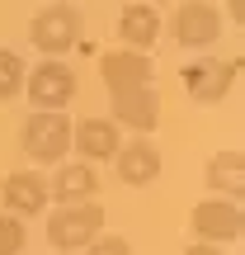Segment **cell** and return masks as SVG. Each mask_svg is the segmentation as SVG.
I'll use <instances>...</instances> for the list:
<instances>
[{
  "instance_id": "obj_15",
  "label": "cell",
  "mask_w": 245,
  "mask_h": 255,
  "mask_svg": "<svg viewBox=\"0 0 245 255\" xmlns=\"http://www.w3.org/2000/svg\"><path fill=\"white\" fill-rule=\"evenodd\" d=\"M118 33L127 47H137V52H146V47L161 38V14H156L146 0H137V5H127L118 14Z\"/></svg>"
},
{
  "instance_id": "obj_4",
  "label": "cell",
  "mask_w": 245,
  "mask_h": 255,
  "mask_svg": "<svg viewBox=\"0 0 245 255\" xmlns=\"http://www.w3.org/2000/svg\"><path fill=\"white\" fill-rule=\"evenodd\" d=\"M193 232H198V241H236L241 237V227H245V218H241V203L236 199H203L198 208H193Z\"/></svg>"
},
{
  "instance_id": "obj_6",
  "label": "cell",
  "mask_w": 245,
  "mask_h": 255,
  "mask_svg": "<svg viewBox=\"0 0 245 255\" xmlns=\"http://www.w3.org/2000/svg\"><path fill=\"white\" fill-rule=\"evenodd\" d=\"M28 100L38 104V109H62V104H71V95H76V71L66 62H43V66H33V76H28Z\"/></svg>"
},
{
  "instance_id": "obj_18",
  "label": "cell",
  "mask_w": 245,
  "mask_h": 255,
  "mask_svg": "<svg viewBox=\"0 0 245 255\" xmlns=\"http://www.w3.org/2000/svg\"><path fill=\"white\" fill-rule=\"evenodd\" d=\"M85 251H90V255H132L127 237H104V232H99V237H94V241H90Z\"/></svg>"
},
{
  "instance_id": "obj_7",
  "label": "cell",
  "mask_w": 245,
  "mask_h": 255,
  "mask_svg": "<svg viewBox=\"0 0 245 255\" xmlns=\"http://www.w3.org/2000/svg\"><path fill=\"white\" fill-rule=\"evenodd\" d=\"M113 123L118 128H132V132H151L161 123V95L151 85H132V90H118L113 95Z\"/></svg>"
},
{
  "instance_id": "obj_14",
  "label": "cell",
  "mask_w": 245,
  "mask_h": 255,
  "mask_svg": "<svg viewBox=\"0 0 245 255\" xmlns=\"http://www.w3.org/2000/svg\"><path fill=\"white\" fill-rule=\"evenodd\" d=\"M203 180H208V189L227 194V199H241V189H245V156H241V146L217 151L208 161V170H203Z\"/></svg>"
},
{
  "instance_id": "obj_22",
  "label": "cell",
  "mask_w": 245,
  "mask_h": 255,
  "mask_svg": "<svg viewBox=\"0 0 245 255\" xmlns=\"http://www.w3.org/2000/svg\"><path fill=\"white\" fill-rule=\"evenodd\" d=\"M146 5H161V0H146Z\"/></svg>"
},
{
  "instance_id": "obj_17",
  "label": "cell",
  "mask_w": 245,
  "mask_h": 255,
  "mask_svg": "<svg viewBox=\"0 0 245 255\" xmlns=\"http://www.w3.org/2000/svg\"><path fill=\"white\" fill-rule=\"evenodd\" d=\"M19 251H24V222L0 218V255H19Z\"/></svg>"
},
{
  "instance_id": "obj_11",
  "label": "cell",
  "mask_w": 245,
  "mask_h": 255,
  "mask_svg": "<svg viewBox=\"0 0 245 255\" xmlns=\"http://www.w3.org/2000/svg\"><path fill=\"white\" fill-rule=\"evenodd\" d=\"M236 71H241V62H198V66H189V76H184V90H189L198 104H217L222 95L231 90Z\"/></svg>"
},
{
  "instance_id": "obj_9",
  "label": "cell",
  "mask_w": 245,
  "mask_h": 255,
  "mask_svg": "<svg viewBox=\"0 0 245 255\" xmlns=\"http://www.w3.org/2000/svg\"><path fill=\"white\" fill-rule=\"evenodd\" d=\"M99 76H104V85L118 95V90H132V85H151V62H146V52H137V47H118V52H104Z\"/></svg>"
},
{
  "instance_id": "obj_8",
  "label": "cell",
  "mask_w": 245,
  "mask_h": 255,
  "mask_svg": "<svg viewBox=\"0 0 245 255\" xmlns=\"http://www.w3.org/2000/svg\"><path fill=\"white\" fill-rule=\"evenodd\" d=\"M0 199H5L9 213L33 218V213L47 208V180H43L38 170H9L5 180H0Z\"/></svg>"
},
{
  "instance_id": "obj_13",
  "label": "cell",
  "mask_w": 245,
  "mask_h": 255,
  "mask_svg": "<svg viewBox=\"0 0 245 255\" xmlns=\"http://www.w3.org/2000/svg\"><path fill=\"white\" fill-rule=\"evenodd\" d=\"M94 194H99V175L85 161L62 165V170L47 180V199H57V203H85V199H94Z\"/></svg>"
},
{
  "instance_id": "obj_5",
  "label": "cell",
  "mask_w": 245,
  "mask_h": 255,
  "mask_svg": "<svg viewBox=\"0 0 245 255\" xmlns=\"http://www.w3.org/2000/svg\"><path fill=\"white\" fill-rule=\"evenodd\" d=\"M174 38H179V47H208L222 38V14L217 5H208V0H184L179 9H174Z\"/></svg>"
},
{
  "instance_id": "obj_1",
  "label": "cell",
  "mask_w": 245,
  "mask_h": 255,
  "mask_svg": "<svg viewBox=\"0 0 245 255\" xmlns=\"http://www.w3.org/2000/svg\"><path fill=\"white\" fill-rule=\"evenodd\" d=\"M19 146H24V156L33 165L62 161V156L71 151V119H66L62 109H38V114H28L24 132H19Z\"/></svg>"
},
{
  "instance_id": "obj_10",
  "label": "cell",
  "mask_w": 245,
  "mask_h": 255,
  "mask_svg": "<svg viewBox=\"0 0 245 255\" xmlns=\"http://www.w3.org/2000/svg\"><path fill=\"white\" fill-rule=\"evenodd\" d=\"M71 146L85 161H113V151L123 146V132L113 119H81L71 128Z\"/></svg>"
},
{
  "instance_id": "obj_20",
  "label": "cell",
  "mask_w": 245,
  "mask_h": 255,
  "mask_svg": "<svg viewBox=\"0 0 245 255\" xmlns=\"http://www.w3.org/2000/svg\"><path fill=\"white\" fill-rule=\"evenodd\" d=\"M231 19H236V24L245 19V0H231Z\"/></svg>"
},
{
  "instance_id": "obj_19",
  "label": "cell",
  "mask_w": 245,
  "mask_h": 255,
  "mask_svg": "<svg viewBox=\"0 0 245 255\" xmlns=\"http://www.w3.org/2000/svg\"><path fill=\"white\" fill-rule=\"evenodd\" d=\"M184 255H222V246H217V241H198V246H189Z\"/></svg>"
},
{
  "instance_id": "obj_12",
  "label": "cell",
  "mask_w": 245,
  "mask_h": 255,
  "mask_svg": "<svg viewBox=\"0 0 245 255\" xmlns=\"http://www.w3.org/2000/svg\"><path fill=\"white\" fill-rule=\"evenodd\" d=\"M113 161H118V180L132 184V189L161 180V151H156L151 142H127V146L113 151Z\"/></svg>"
},
{
  "instance_id": "obj_21",
  "label": "cell",
  "mask_w": 245,
  "mask_h": 255,
  "mask_svg": "<svg viewBox=\"0 0 245 255\" xmlns=\"http://www.w3.org/2000/svg\"><path fill=\"white\" fill-rule=\"evenodd\" d=\"M57 5H76V0H57Z\"/></svg>"
},
{
  "instance_id": "obj_3",
  "label": "cell",
  "mask_w": 245,
  "mask_h": 255,
  "mask_svg": "<svg viewBox=\"0 0 245 255\" xmlns=\"http://www.w3.org/2000/svg\"><path fill=\"white\" fill-rule=\"evenodd\" d=\"M81 14H76V5H47V9H38L33 14V24H28V38H33V47L38 52H47V57H62V52H71L76 43H81Z\"/></svg>"
},
{
  "instance_id": "obj_16",
  "label": "cell",
  "mask_w": 245,
  "mask_h": 255,
  "mask_svg": "<svg viewBox=\"0 0 245 255\" xmlns=\"http://www.w3.org/2000/svg\"><path fill=\"white\" fill-rule=\"evenodd\" d=\"M19 90H24V62H19V52L0 47V104L14 100Z\"/></svg>"
},
{
  "instance_id": "obj_2",
  "label": "cell",
  "mask_w": 245,
  "mask_h": 255,
  "mask_svg": "<svg viewBox=\"0 0 245 255\" xmlns=\"http://www.w3.org/2000/svg\"><path fill=\"white\" fill-rule=\"evenodd\" d=\"M104 232V208L94 199L85 203H57V213L47 218V241L57 251H85Z\"/></svg>"
}]
</instances>
